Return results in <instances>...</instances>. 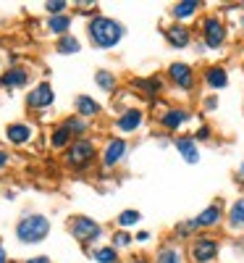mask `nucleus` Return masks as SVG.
<instances>
[{"mask_svg":"<svg viewBox=\"0 0 244 263\" xmlns=\"http://www.w3.org/2000/svg\"><path fill=\"white\" fill-rule=\"evenodd\" d=\"M69 229H71L74 239L79 245H84V248L97 242V239L103 237V227L95 221V218H90V216H74L69 221Z\"/></svg>","mask_w":244,"mask_h":263,"instance_id":"nucleus-4","label":"nucleus"},{"mask_svg":"<svg viewBox=\"0 0 244 263\" xmlns=\"http://www.w3.org/2000/svg\"><path fill=\"white\" fill-rule=\"evenodd\" d=\"M189 119H192V114L187 108H168L166 114H160V126L168 129V132H179Z\"/></svg>","mask_w":244,"mask_h":263,"instance_id":"nucleus-14","label":"nucleus"},{"mask_svg":"<svg viewBox=\"0 0 244 263\" xmlns=\"http://www.w3.org/2000/svg\"><path fill=\"white\" fill-rule=\"evenodd\" d=\"M66 8H69V3H66V0H50V3H45V11H48L50 16H63Z\"/></svg>","mask_w":244,"mask_h":263,"instance_id":"nucleus-31","label":"nucleus"},{"mask_svg":"<svg viewBox=\"0 0 244 263\" xmlns=\"http://www.w3.org/2000/svg\"><path fill=\"white\" fill-rule=\"evenodd\" d=\"M145 121V111L142 108H126V111L116 119V129L124 132V135H129V132H137Z\"/></svg>","mask_w":244,"mask_h":263,"instance_id":"nucleus-11","label":"nucleus"},{"mask_svg":"<svg viewBox=\"0 0 244 263\" xmlns=\"http://www.w3.org/2000/svg\"><path fill=\"white\" fill-rule=\"evenodd\" d=\"M218 250H220V245H218L215 237H210V234H197V237L192 239L189 258H192V263H213V260L218 258Z\"/></svg>","mask_w":244,"mask_h":263,"instance_id":"nucleus-6","label":"nucleus"},{"mask_svg":"<svg viewBox=\"0 0 244 263\" xmlns=\"http://www.w3.org/2000/svg\"><path fill=\"white\" fill-rule=\"evenodd\" d=\"M176 150L181 153V158L187 163H197L199 161V147H197L194 137H179V140H176Z\"/></svg>","mask_w":244,"mask_h":263,"instance_id":"nucleus-17","label":"nucleus"},{"mask_svg":"<svg viewBox=\"0 0 244 263\" xmlns=\"http://www.w3.org/2000/svg\"><path fill=\"white\" fill-rule=\"evenodd\" d=\"M131 239H134V237H131L129 232H124V229H121V232H116V234H113V242H110V245H113L116 250H124V248H129V245H131Z\"/></svg>","mask_w":244,"mask_h":263,"instance_id":"nucleus-30","label":"nucleus"},{"mask_svg":"<svg viewBox=\"0 0 244 263\" xmlns=\"http://www.w3.org/2000/svg\"><path fill=\"white\" fill-rule=\"evenodd\" d=\"M194 140H202V142L210 140V126H199V129H197V135H194Z\"/></svg>","mask_w":244,"mask_h":263,"instance_id":"nucleus-32","label":"nucleus"},{"mask_svg":"<svg viewBox=\"0 0 244 263\" xmlns=\"http://www.w3.org/2000/svg\"><path fill=\"white\" fill-rule=\"evenodd\" d=\"M215 105H218V100H215L213 95H210V98H205V108H208V111H213Z\"/></svg>","mask_w":244,"mask_h":263,"instance_id":"nucleus-35","label":"nucleus"},{"mask_svg":"<svg viewBox=\"0 0 244 263\" xmlns=\"http://www.w3.org/2000/svg\"><path fill=\"white\" fill-rule=\"evenodd\" d=\"M199 8H202V3H199V0H181V3H176V6L171 8V13H173V18H176V21H179V24H181L184 18L194 16V13H197Z\"/></svg>","mask_w":244,"mask_h":263,"instance_id":"nucleus-20","label":"nucleus"},{"mask_svg":"<svg viewBox=\"0 0 244 263\" xmlns=\"http://www.w3.org/2000/svg\"><path fill=\"white\" fill-rule=\"evenodd\" d=\"M205 82L213 90H223V87H229V74H226L223 66H210L205 71Z\"/></svg>","mask_w":244,"mask_h":263,"instance_id":"nucleus-19","label":"nucleus"},{"mask_svg":"<svg viewBox=\"0 0 244 263\" xmlns=\"http://www.w3.org/2000/svg\"><path fill=\"white\" fill-rule=\"evenodd\" d=\"M131 263H145V260H131Z\"/></svg>","mask_w":244,"mask_h":263,"instance_id":"nucleus-40","label":"nucleus"},{"mask_svg":"<svg viewBox=\"0 0 244 263\" xmlns=\"http://www.w3.org/2000/svg\"><path fill=\"white\" fill-rule=\"evenodd\" d=\"M8 161H11V158H8V153H6V150H0V171L8 166Z\"/></svg>","mask_w":244,"mask_h":263,"instance_id":"nucleus-34","label":"nucleus"},{"mask_svg":"<svg viewBox=\"0 0 244 263\" xmlns=\"http://www.w3.org/2000/svg\"><path fill=\"white\" fill-rule=\"evenodd\" d=\"M24 263H53L48 255H34V258H27Z\"/></svg>","mask_w":244,"mask_h":263,"instance_id":"nucleus-33","label":"nucleus"},{"mask_svg":"<svg viewBox=\"0 0 244 263\" xmlns=\"http://www.w3.org/2000/svg\"><path fill=\"white\" fill-rule=\"evenodd\" d=\"M166 40L171 42V48H187L192 42V29L187 24H171L166 27Z\"/></svg>","mask_w":244,"mask_h":263,"instance_id":"nucleus-15","label":"nucleus"},{"mask_svg":"<svg viewBox=\"0 0 244 263\" xmlns=\"http://www.w3.org/2000/svg\"><path fill=\"white\" fill-rule=\"evenodd\" d=\"M32 137H34V129L27 121H13V124L6 126V140L11 145H27Z\"/></svg>","mask_w":244,"mask_h":263,"instance_id":"nucleus-12","label":"nucleus"},{"mask_svg":"<svg viewBox=\"0 0 244 263\" xmlns=\"http://www.w3.org/2000/svg\"><path fill=\"white\" fill-rule=\"evenodd\" d=\"M134 239H137V242H147V239H150V232H139Z\"/></svg>","mask_w":244,"mask_h":263,"instance_id":"nucleus-36","label":"nucleus"},{"mask_svg":"<svg viewBox=\"0 0 244 263\" xmlns=\"http://www.w3.org/2000/svg\"><path fill=\"white\" fill-rule=\"evenodd\" d=\"M168 79L176 87H181V90H192L194 87V71H192V66H187V63H171L168 66Z\"/></svg>","mask_w":244,"mask_h":263,"instance_id":"nucleus-9","label":"nucleus"},{"mask_svg":"<svg viewBox=\"0 0 244 263\" xmlns=\"http://www.w3.org/2000/svg\"><path fill=\"white\" fill-rule=\"evenodd\" d=\"M126 153H129V142L124 140V137H110L108 140V145H105V150H103V166L105 168H113V166H118L124 158H126Z\"/></svg>","mask_w":244,"mask_h":263,"instance_id":"nucleus-8","label":"nucleus"},{"mask_svg":"<svg viewBox=\"0 0 244 263\" xmlns=\"http://www.w3.org/2000/svg\"><path fill=\"white\" fill-rule=\"evenodd\" d=\"M27 84H29V71L24 66H11L0 77V87H6V90H18V87H27Z\"/></svg>","mask_w":244,"mask_h":263,"instance_id":"nucleus-13","label":"nucleus"},{"mask_svg":"<svg viewBox=\"0 0 244 263\" xmlns=\"http://www.w3.org/2000/svg\"><path fill=\"white\" fill-rule=\"evenodd\" d=\"M220 218H223V208H220V203H210L208 208H202L197 213V218H192L197 229H213L220 224Z\"/></svg>","mask_w":244,"mask_h":263,"instance_id":"nucleus-10","label":"nucleus"},{"mask_svg":"<svg viewBox=\"0 0 244 263\" xmlns=\"http://www.w3.org/2000/svg\"><path fill=\"white\" fill-rule=\"evenodd\" d=\"M71 142H74V135H71V132L66 129L63 124L53 129V135H50V145H53L55 150H66V147H69Z\"/></svg>","mask_w":244,"mask_h":263,"instance_id":"nucleus-22","label":"nucleus"},{"mask_svg":"<svg viewBox=\"0 0 244 263\" xmlns=\"http://www.w3.org/2000/svg\"><path fill=\"white\" fill-rule=\"evenodd\" d=\"M241 29H244V6H241Z\"/></svg>","mask_w":244,"mask_h":263,"instance_id":"nucleus-39","label":"nucleus"},{"mask_svg":"<svg viewBox=\"0 0 244 263\" xmlns=\"http://www.w3.org/2000/svg\"><path fill=\"white\" fill-rule=\"evenodd\" d=\"M124 24L116 18H110V16H92L90 18V24H87V34H90V42L95 48L100 50H108V48H116L118 42L124 40Z\"/></svg>","mask_w":244,"mask_h":263,"instance_id":"nucleus-1","label":"nucleus"},{"mask_svg":"<svg viewBox=\"0 0 244 263\" xmlns=\"http://www.w3.org/2000/svg\"><path fill=\"white\" fill-rule=\"evenodd\" d=\"M48 234H50V218L42 216V213H27V216H21L18 224H16V237H18V242H24V245L45 242Z\"/></svg>","mask_w":244,"mask_h":263,"instance_id":"nucleus-2","label":"nucleus"},{"mask_svg":"<svg viewBox=\"0 0 244 263\" xmlns=\"http://www.w3.org/2000/svg\"><path fill=\"white\" fill-rule=\"evenodd\" d=\"M199 32H202V42H205L208 48H213V50H215V48H223V42H226V37H229L223 18L215 16V13H210V16L202 18Z\"/></svg>","mask_w":244,"mask_h":263,"instance_id":"nucleus-5","label":"nucleus"},{"mask_svg":"<svg viewBox=\"0 0 244 263\" xmlns=\"http://www.w3.org/2000/svg\"><path fill=\"white\" fill-rule=\"evenodd\" d=\"M92 258H95L97 263H116V260H118V250H116L113 245L97 248V250H92Z\"/></svg>","mask_w":244,"mask_h":263,"instance_id":"nucleus-28","label":"nucleus"},{"mask_svg":"<svg viewBox=\"0 0 244 263\" xmlns=\"http://www.w3.org/2000/svg\"><path fill=\"white\" fill-rule=\"evenodd\" d=\"M139 218H142V213L139 211H121L118 213V227L121 229H129V227H134V224H139Z\"/></svg>","mask_w":244,"mask_h":263,"instance_id":"nucleus-29","label":"nucleus"},{"mask_svg":"<svg viewBox=\"0 0 244 263\" xmlns=\"http://www.w3.org/2000/svg\"><path fill=\"white\" fill-rule=\"evenodd\" d=\"M71 29V16L63 13V16H50L48 18V32L50 34H58V37H66Z\"/></svg>","mask_w":244,"mask_h":263,"instance_id":"nucleus-21","label":"nucleus"},{"mask_svg":"<svg viewBox=\"0 0 244 263\" xmlns=\"http://www.w3.org/2000/svg\"><path fill=\"white\" fill-rule=\"evenodd\" d=\"M155 263H184V250L173 242L160 245L158 255H155Z\"/></svg>","mask_w":244,"mask_h":263,"instance_id":"nucleus-18","label":"nucleus"},{"mask_svg":"<svg viewBox=\"0 0 244 263\" xmlns=\"http://www.w3.org/2000/svg\"><path fill=\"white\" fill-rule=\"evenodd\" d=\"M74 108H76V116H82V119H95L103 111V105L97 100H92L90 95H76L74 98Z\"/></svg>","mask_w":244,"mask_h":263,"instance_id":"nucleus-16","label":"nucleus"},{"mask_svg":"<svg viewBox=\"0 0 244 263\" xmlns=\"http://www.w3.org/2000/svg\"><path fill=\"white\" fill-rule=\"evenodd\" d=\"M55 103V92L53 87L48 82H39L34 84L32 90L27 92V108H32V111H42V108H50Z\"/></svg>","mask_w":244,"mask_h":263,"instance_id":"nucleus-7","label":"nucleus"},{"mask_svg":"<svg viewBox=\"0 0 244 263\" xmlns=\"http://www.w3.org/2000/svg\"><path fill=\"white\" fill-rule=\"evenodd\" d=\"M229 227L231 229H244V197H239V200L229 208Z\"/></svg>","mask_w":244,"mask_h":263,"instance_id":"nucleus-24","label":"nucleus"},{"mask_svg":"<svg viewBox=\"0 0 244 263\" xmlns=\"http://www.w3.org/2000/svg\"><path fill=\"white\" fill-rule=\"evenodd\" d=\"M0 263H8V255H6V248H3V242H0Z\"/></svg>","mask_w":244,"mask_h":263,"instance_id":"nucleus-37","label":"nucleus"},{"mask_svg":"<svg viewBox=\"0 0 244 263\" xmlns=\"http://www.w3.org/2000/svg\"><path fill=\"white\" fill-rule=\"evenodd\" d=\"M95 82H97V87H100L103 92H113L116 84H118L116 74H113V71H105V69H100V71L95 74Z\"/></svg>","mask_w":244,"mask_h":263,"instance_id":"nucleus-26","label":"nucleus"},{"mask_svg":"<svg viewBox=\"0 0 244 263\" xmlns=\"http://www.w3.org/2000/svg\"><path fill=\"white\" fill-rule=\"evenodd\" d=\"M55 50H58L60 55H74V53H79V50H82V42H79L74 34H66V37H58Z\"/></svg>","mask_w":244,"mask_h":263,"instance_id":"nucleus-23","label":"nucleus"},{"mask_svg":"<svg viewBox=\"0 0 244 263\" xmlns=\"http://www.w3.org/2000/svg\"><path fill=\"white\" fill-rule=\"evenodd\" d=\"M134 87H139V90H145V95L155 98L160 90H163V82L158 77H150V79H134Z\"/></svg>","mask_w":244,"mask_h":263,"instance_id":"nucleus-27","label":"nucleus"},{"mask_svg":"<svg viewBox=\"0 0 244 263\" xmlns=\"http://www.w3.org/2000/svg\"><path fill=\"white\" fill-rule=\"evenodd\" d=\"M95 158H97V147H95L92 140H87V137L74 140L69 147H66V156H63L66 166H71V168H76V171L87 168Z\"/></svg>","mask_w":244,"mask_h":263,"instance_id":"nucleus-3","label":"nucleus"},{"mask_svg":"<svg viewBox=\"0 0 244 263\" xmlns=\"http://www.w3.org/2000/svg\"><path fill=\"white\" fill-rule=\"evenodd\" d=\"M63 126L69 129L76 140H82V135H87V132H90V124H87V119H82V116H71V119H66V121H63Z\"/></svg>","mask_w":244,"mask_h":263,"instance_id":"nucleus-25","label":"nucleus"},{"mask_svg":"<svg viewBox=\"0 0 244 263\" xmlns=\"http://www.w3.org/2000/svg\"><path fill=\"white\" fill-rule=\"evenodd\" d=\"M239 179H241V182H244V163H241V166H239Z\"/></svg>","mask_w":244,"mask_h":263,"instance_id":"nucleus-38","label":"nucleus"}]
</instances>
